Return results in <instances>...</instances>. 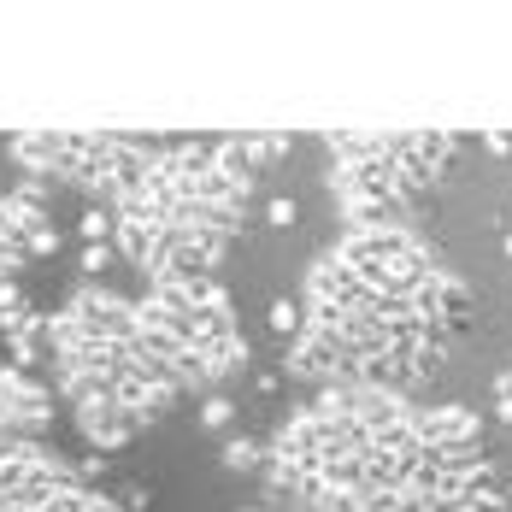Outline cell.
I'll return each instance as SVG.
<instances>
[{
    "label": "cell",
    "mask_w": 512,
    "mask_h": 512,
    "mask_svg": "<svg viewBox=\"0 0 512 512\" xmlns=\"http://www.w3.org/2000/svg\"><path fill=\"white\" fill-rule=\"evenodd\" d=\"M42 189L48 183H36V177H18L12 189H0V283H12V271H24L30 259H48L59 248Z\"/></svg>",
    "instance_id": "obj_9"
},
{
    "label": "cell",
    "mask_w": 512,
    "mask_h": 512,
    "mask_svg": "<svg viewBox=\"0 0 512 512\" xmlns=\"http://www.w3.org/2000/svg\"><path fill=\"white\" fill-rule=\"evenodd\" d=\"M471 318V289L412 224H359L312 259L289 371L318 389L418 395Z\"/></svg>",
    "instance_id": "obj_1"
},
{
    "label": "cell",
    "mask_w": 512,
    "mask_h": 512,
    "mask_svg": "<svg viewBox=\"0 0 512 512\" xmlns=\"http://www.w3.org/2000/svg\"><path fill=\"white\" fill-rule=\"evenodd\" d=\"M271 330L277 336H301V301H277L271 307Z\"/></svg>",
    "instance_id": "obj_13"
},
{
    "label": "cell",
    "mask_w": 512,
    "mask_h": 512,
    "mask_svg": "<svg viewBox=\"0 0 512 512\" xmlns=\"http://www.w3.org/2000/svg\"><path fill=\"white\" fill-rule=\"evenodd\" d=\"M0 512H130V507H118L65 454L36 442V448H0Z\"/></svg>",
    "instance_id": "obj_8"
},
{
    "label": "cell",
    "mask_w": 512,
    "mask_h": 512,
    "mask_svg": "<svg viewBox=\"0 0 512 512\" xmlns=\"http://www.w3.org/2000/svg\"><path fill=\"white\" fill-rule=\"evenodd\" d=\"M224 465H230V471H254L259 448H254V442H230V448H224Z\"/></svg>",
    "instance_id": "obj_14"
},
{
    "label": "cell",
    "mask_w": 512,
    "mask_h": 512,
    "mask_svg": "<svg viewBox=\"0 0 512 512\" xmlns=\"http://www.w3.org/2000/svg\"><path fill=\"white\" fill-rule=\"evenodd\" d=\"M48 359H53V383H59V401L71 412V424L95 448L136 442L177 401V383L159 365L142 312L118 289H95L89 283V289H77L65 307L53 312Z\"/></svg>",
    "instance_id": "obj_3"
},
{
    "label": "cell",
    "mask_w": 512,
    "mask_h": 512,
    "mask_svg": "<svg viewBox=\"0 0 512 512\" xmlns=\"http://www.w3.org/2000/svg\"><path fill=\"white\" fill-rule=\"evenodd\" d=\"M254 183L259 177L230 154V142H165L106 206L112 248L148 283L212 277L248 230Z\"/></svg>",
    "instance_id": "obj_2"
},
{
    "label": "cell",
    "mask_w": 512,
    "mask_h": 512,
    "mask_svg": "<svg viewBox=\"0 0 512 512\" xmlns=\"http://www.w3.org/2000/svg\"><path fill=\"white\" fill-rule=\"evenodd\" d=\"M507 507H512V489H507Z\"/></svg>",
    "instance_id": "obj_17"
},
{
    "label": "cell",
    "mask_w": 512,
    "mask_h": 512,
    "mask_svg": "<svg viewBox=\"0 0 512 512\" xmlns=\"http://www.w3.org/2000/svg\"><path fill=\"white\" fill-rule=\"evenodd\" d=\"M230 154H236V159H242V165H248V171L259 177L271 159L289 154V136H236V142H230Z\"/></svg>",
    "instance_id": "obj_12"
},
{
    "label": "cell",
    "mask_w": 512,
    "mask_h": 512,
    "mask_svg": "<svg viewBox=\"0 0 512 512\" xmlns=\"http://www.w3.org/2000/svg\"><path fill=\"white\" fill-rule=\"evenodd\" d=\"M318 512H512V507L501 495V483H495V465H489L483 448H471V454L430 448L395 483L342 495V501H330Z\"/></svg>",
    "instance_id": "obj_7"
},
{
    "label": "cell",
    "mask_w": 512,
    "mask_h": 512,
    "mask_svg": "<svg viewBox=\"0 0 512 512\" xmlns=\"http://www.w3.org/2000/svg\"><path fill=\"white\" fill-rule=\"evenodd\" d=\"M53 430V395L24 365H0V448H36Z\"/></svg>",
    "instance_id": "obj_10"
},
{
    "label": "cell",
    "mask_w": 512,
    "mask_h": 512,
    "mask_svg": "<svg viewBox=\"0 0 512 512\" xmlns=\"http://www.w3.org/2000/svg\"><path fill=\"white\" fill-rule=\"evenodd\" d=\"M507 254H512V236H507Z\"/></svg>",
    "instance_id": "obj_18"
},
{
    "label": "cell",
    "mask_w": 512,
    "mask_h": 512,
    "mask_svg": "<svg viewBox=\"0 0 512 512\" xmlns=\"http://www.w3.org/2000/svg\"><path fill=\"white\" fill-rule=\"evenodd\" d=\"M265 512H271V507H265Z\"/></svg>",
    "instance_id": "obj_19"
},
{
    "label": "cell",
    "mask_w": 512,
    "mask_h": 512,
    "mask_svg": "<svg viewBox=\"0 0 512 512\" xmlns=\"http://www.w3.org/2000/svg\"><path fill=\"white\" fill-rule=\"evenodd\" d=\"M265 212H271V224H277V230H289V224H295V201H289V195H277Z\"/></svg>",
    "instance_id": "obj_16"
},
{
    "label": "cell",
    "mask_w": 512,
    "mask_h": 512,
    "mask_svg": "<svg viewBox=\"0 0 512 512\" xmlns=\"http://www.w3.org/2000/svg\"><path fill=\"white\" fill-rule=\"evenodd\" d=\"M324 154H330L324 189L336 195L348 230L407 224L412 206L448 177V165L460 154V136H448V130H401V136L324 130Z\"/></svg>",
    "instance_id": "obj_4"
},
{
    "label": "cell",
    "mask_w": 512,
    "mask_h": 512,
    "mask_svg": "<svg viewBox=\"0 0 512 512\" xmlns=\"http://www.w3.org/2000/svg\"><path fill=\"white\" fill-rule=\"evenodd\" d=\"M136 312L148 324V342H154L159 365L171 371L177 395H206L248 365V336H242L236 301L224 295L218 277L148 283Z\"/></svg>",
    "instance_id": "obj_5"
},
{
    "label": "cell",
    "mask_w": 512,
    "mask_h": 512,
    "mask_svg": "<svg viewBox=\"0 0 512 512\" xmlns=\"http://www.w3.org/2000/svg\"><path fill=\"white\" fill-rule=\"evenodd\" d=\"M230 412H236V407H230V401H206L201 424H206V430H224V424H230Z\"/></svg>",
    "instance_id": "obj_15"
},
{
    "label": "cell",
    "mask_w": 512,
    "mask_h": 512,
    "mask_svg": "<svg viewBox=\"0 0 512 512\" xmlns=\"http://www.w3.org/2000/svg\"><path fill=\"white\" fill-rule=\"evenodd\" d=\"M0 336L12 342V359H18V365H30L36 348H48V318L30 307L12 283H0Z\"/></svg>",
    "instance_id": "obj_11"
},
{
    "label": "cell",
    "mask_w": 512,
    "mask_h": 512,
    "mask_svg": "<svg viewBox=\"0 0 512 512\" xmlns=\"http://www.w3.org/2000/svg\"><path fill=\"white\" fill-rule=\"evenodd\" d=\"M165 142L154 136H130V130H24L6 142L12 165H24V177L36 183H65L95 206H112L124 195V183L159 154Z\"/></svg>",
    "instance_id": "obj_6"
}]
</instances>
